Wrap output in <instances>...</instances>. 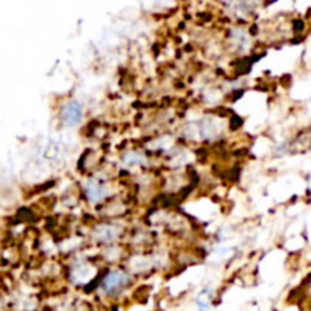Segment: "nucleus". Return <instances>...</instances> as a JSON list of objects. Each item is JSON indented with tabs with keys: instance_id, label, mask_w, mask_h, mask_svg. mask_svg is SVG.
Segmentation results:
<instances>
[{
	"instance_id": "obj_1",
	"label": "nucleus",
	"mask_w": 311,
	"mask_h": 311,
	"mask_svg": "<svg viewBox=\"0 0 311 311\" xmlns=\"http://www.w3.org/2000/svg\"><path fill=\"white\" fill-rule=\"evenodd\" d=\"M129 282V276L122 272V270H113L110 272L102 281V290L105 291L110 296L117 294L119 291H122Z\"/></svg>"
},
{
	"instance_id": "obj_2",
	"label": "nucleus",
	"mask_w": 311,
	"mask_h": 311,
	"mask_svg": "<svg viewBox=\"0 0 311 311\" xmlns=\"http://www.w3.org/2000/svg\"><path fill=\"white\" fill-rule=\"evenodd\" d=\"M82 116H84V107H82V103L78 102V100H70L63 107L61 120L69 128L78 126L82 120Z\"/></svg>"
},
{
	"instance_id": "obj_3",
	"label": "nucleus",
	"mask_w": 311,
	"mask_h": 311,
	"mask_svg": "<svg viewBox=\"0 0 311 311\" xmlns=\"http://www.w3.org/2000/svg\"><path fill=\"white\" fill-rule=\"evenodd\" d=\"M311 150V128L300 131L287 146V152L293 155L306 153Z\"/></svg>"
},
{
	"instance_id": "obj_4",
	"label": "nucleus",
	"mask_w": 311,
	"mask_h": 311,
	"mask_svg": "<svg viewBox=\"0 0 311 311\" xmlns=\"http://www.w3.org/2000/svg\"><path fill=\"white\" fill-rule=\"evenodd\" d=\"M85 194H87V197H88L90 202H94L96 203V202H100V200L105 199L107 191H105V188H103L100 184H97L94 181H90L87 184V187H85Z\"/></svg>"
},
{
	"instance_id": "obj_5",
	"label": "nucleus",
	"mask_w": 311,
	"mask_h": 311,
	"mask_svg": "<svg viewBox=\"0 0 311 311\" xmlns=\"http://www.w3.org/2000/svg\"><path fill=\"white\" fill-rule=\"evenodd\" d=\"M196 303L199 306V311H208L211 308V303H213V290L210 287L208 288H203L197 294Z\"/></svg>"
}]
</instances>
